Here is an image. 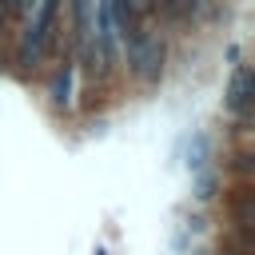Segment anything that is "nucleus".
<instances>
[{"label": "nucleus", "instance_id": "6", "mask_svg": "<svg viewBox=\"0 0 255 255\" xmlns=\"http://www.w3.org/2000/svg\"><path fill=\"white\" fill-rule=\"evenodd\" d=\"M0 24H4V4H0Z\"/></svg>", "mask_w": 255, "mask_h": 255}, {"label": "nucleus", "instance_id": "5", "mask_svg": "<svg viewBox=\"0 0 255 255\" xmlns=\"http://www.w3.org/2000/svg\"><path fill=\"white\" fill-rule=\"evenodd\" d=\"M0 4H4V16H20L28 8V0H0Z\"/></svg>", "mask_w": 255, "mask_h": 255}, {"label": "nucleus", "instance_id": "3", "mask_svg": "<svg viewBox=\"0 0 255 255\" xmlns=\"http://www.w3.org/2000/svg\"><path fill=\"white\" fill-rule=\"evenodd\" d=\"M247 88H251V72L239 68L235 80H231V92H227V108H231V112H243V108H247Z\"/></svg>", "mask_w": 255, "mask_h": 255}, {"label": "nucleus", "instance_id": "1", "mask_svg": "<svg viewBox=\"0 0 255 255\" xmlns=\"http://www.w3.org/2000/svg\"><path fill=\"white\" fill-rule=\"evenodd\" d=\"M28 20H24V40H20V64L36 68L52 44V28L60 16V0H28Z\"/></svg>", "mask_w": 255, "mask_h": 255}, {"label": "nucleus", "instance_id": "4", "mask_svg": "<svg viewBox=\"0 0 255 255\" xmlns=\"http://www.w3.org/2000/svg\"><path fill=\"white\" fill-rule=\"evenodd\" d=\"M155 12H163L167 20H183L191 16V0H155Z\"/></svg>", "mask_w": 255, "mask_h": 255}, {"label": "nucleus", "instance_id": "2", "mask_svg": "<svg viewBox=\"0 0 255 255\" xmlns=\"http://www.w3.org/2000/svg\"><path fill=\"white\" fill-rule=\"evenodd\" d=\"M128 64H131V72L139 80H159V72H163V40H155V36H147L139 28L135 36H128Z\"/></svg>", "mask_w": 255, "mask_h": 255}]
</instances>
